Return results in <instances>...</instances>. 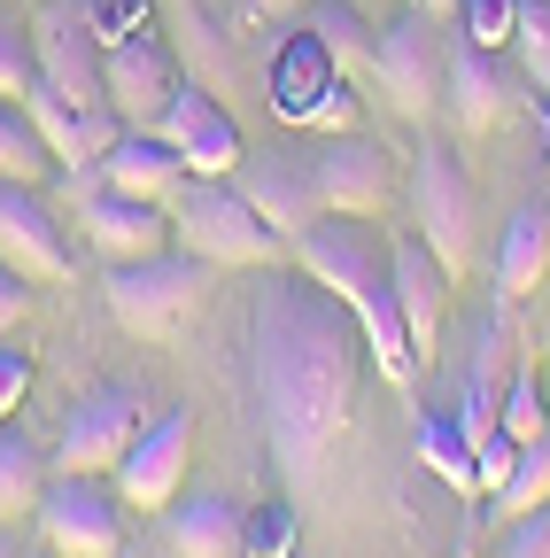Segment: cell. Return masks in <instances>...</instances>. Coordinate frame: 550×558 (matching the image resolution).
<instances>
[{"mask_svg": "<svg viewBox=\"0 0 550 558\" xmlns=\"http://www.w3.org/2000/svg\"><path fill=\"white\" fill-rule=\"evenodd\" d=\"M357 373H365L357 311L333 288H318L303 264L295 271L271 264L248 295V396L288 488H310L318 465L333 458L357 411Z\"/></svg>", "mask_w": 550, "mask_h": 558, "instance_id": "obj_1", "label": "cell"}, {"mask_svg": "<svg viewBox=\"0 0 550 558\" xmlns=\"http://www.w3.org/2000/svg\"><path fill=\"white\" fill-rule=\"evenodd\" d=\"M295 264L333 288L341 303L357 311L365 326V349L380 357L388 380H411L419 373V349L403 333V311H395V241L372 233V218H341V209H318V218L295 233Z\"/></svg>", "mask_w": 550, "mask_h": 558, "instance_id": "obj_2", "label": "cell"}, {"mask_svg": "<svg viewBox=\"0 0 550 558\" xmlns=\"http://www.w3.org/2000/svg\"><path fill=\"white\" fill-rule=\"evenodd\" d=\"M171 241L201 264H280V226L233 186V179H186L171 202Z\"/></svg>", "mask_w": 550, "mask_h": 558, "instance_id": "obj_3", "label": "cell"}, {"mask_svg": "<svg viewBox=\"0 0 550 558\" xmlns=\"http://www.w3.org/2000/svg\"><path fill=\"white\" fill-rule=\"evenodd\" d=\"M201 288H210V264L186 256V248H156V256L109 264V311H117V326L148 333V341L171 333V326L201 303Z\"/></svg>", "mask_w": 550, "mask_h": 558, "instance_id": "obj_4", "label": "cell"}, {"mask_svg": "<svg viewBox=\"0 0 550 558\" xmlns=\"http://www.w3.org/2000/svg\"><path fill=\"white\" fill-rule=\"evenodd\" d=\"M39 535L54 558H124V497L94 473H62L39 488Z\"/></svg>", "mask_w": 550, "mask_h": 558, "instance_id": "obj_5", "label": "cell"}, {"mask_svg": "<svg viewBox=\"0 0 550 558\" xmlns=\"http://www.w3.org/2000/svg\"><path fill=\"white\" fill-rule=\"evenodd\" d=\"M303 171H310V194L318 209H341V218H380L388 194H395V156L365 132H326L303 148Z\"/></svg>", "mask_w": 550, "mask_h": 558, "instance_id": "obj_6", "label": "cell"}, {"mask_svg": "<svg viewBox=\"0 0 550 558\" xmlns=\"http://www.w3.org/2000/svg\"><path fill=\"white\" fill-rule=\"evenodd\" d=\"M148 427V396L124 388V380H101L71 403L62 418V442H54V473H117V458L132 450V435Z\"/></svg>", "mask_w": 550, "mask_h": 558, "instance_id": "obj_7", "label": "cell"}, {"mask_svg": "<svg viewBox=\"0 0 550 558\" xmlns=\"http://www.w3.org/2000/svg\"><path fill=\"white\" fill-rule=\"evenodd\" d=\"M411 218H419V241L457 279L465 256H473V179H465V163L442 148V140H427L419 163H411Z\"/></svg>", "mask_w": 550, "mask_h": 558, "instance_id": "obj_8", "label": "cell"}, {"mask_svg": "<svg viewBox=\"0 0 550 558\" xmlns=\"http://www.w3.org/2000/svg\"><path fill=\"white\" fill-rule=\"evenodd\" d=\"M32 54H39V78L62 86L71 101H101V70H109V39L94 24L86 0H47L32 16Z\"/></svg>", "mask_w": 550, "mask_h": 558, "instance_id": "obj_9", "label": "cell"}, {"mask_svg": "<svg viewBox=\"0 0 550 558\" xmlns=\"http://www.w3.org/2000/svg\"><path fill=\"white\" fill-rule=\"evenodd\" d=\"M372 78L403 117H427L442 101V39L427 24V9H395L372 32Z\"/></svg>", "mask_w": 550, "mask_h": 558, "instance_id": "obj_10", "label": "cell"}, {"mask_svg": "<svg viewBox=\"0 0 550 558\" xmlns=\"http://www.w3.org/2000/svg\"><path fill=\"white\" fill-rule=\"evenodd\" d=\"M271 101H280V117H295V124H318V132H357L350 78H341V62L326 54V39H318V32L288 39V54L271 62Z\"/></svg>", "mask_w": 550, "mask_h": 558, "instance_id": "obj_11", "label": "cell"}, {"mask_svg": "<svg viewBox=\"0 0 550 558\" xmlns=\"http://www.w3.org/2000/svg\"><path fill=\"white\" fill-rule=\"evenodd\" d=\"M179 86H186V78H179V62H171V47H163L156 32H132V39H117V47H109L101 101L117 109V124H132V132H156Z\"/></svg>", "mask_w": 550, "mask_h": 558, "instance_id": "obj_12", "label": "cell"}, {"mask_svg": "<svg viewBox=\"0 0 550 558\" xmlns=\"http://www.w3.org/2000/svg\"><path fill=\"white\" fill-rule=\"evenodd\" d=\"M186 458H194V418L186 411L148 418V427L132 435V450L117 458V497L140 505V512H163L179 497V481H186Z\"/></svg>", "mask_w": 550, "mask_h": 558, "instance_id": "obj_13", "label": "cell"}, {"mask_svg": "<svg viewBox=\"0 0 550 558\" xmlns=\"http://www.w3.org/2000/svg\"><path fill=\"white\" fill-rule=\"evenodd\" d=\"M78 226H86V241L109 256V264H132V256H156V248H171V209L163 202H148V194H117V186H86L78 179Z\"/></svg>", "mask_w": 550, "mask_h": 558, "instance_id": "obj_14", "label": "cell"}, {"mask_svg": "<svg viewBox=\"0 0 550 558\" xmlns=\"http://www.w3.org/2000/svg\"><path fill=\"white\" fill-rule=\"evenodd\" d=\"M24 117L39 124V140L54 148V163H71V171H94V163L109 156V140L124 132L109 101H94V109H86V101H71V94L47 86V78H32V86H24Z\"/></svg>", "mask_w": 550, "mask_h": 558, "instance_id": "obj_15", "label": "cell"}, {"mask_svg": "<svg viewBox=\"0 0 550 558\" xmlns=\"http://www.w3.org/2000/svg\"><path fill=\"white\" fill-rule=\"evenodd\" d=\"M0 256H9L24 279H39V288H62V279H71L62 226H54V209L32 194V179H0Z\"/></svg>", "mask_w": 550, "mask_h": 558, "instance_id": "obj_16", "label": "cell"}, {"mask_svg": "<svg viewBox=\"0 0 550 558\" xmlns=\"http://www.w3.org/2000/svg\"><path fill=\"white\" fill-rule=\"evenodd\" d=\"M156 132L186 156V171H194V179H233V171H241V156H248V148H241V132H233V117H225L210 94H201V86H179Z\"/></svg>", "mask_w": 550, "mask_h": 558, "instance_id": "obj_17", "label": "cell"}, {"mask_svg": "<svg viewBox=\"0 0 550 558\" xmlns=\"http://www.w3.org/2000/svg\"><path fill=\"white\" fill-rule=\"evenodd\" d=\"M442 101H450L457 132H489L504 117V101H512V70L497 62V47H473V39L450 32V47H442Z\"/></svg>", "mask_w": 550, "mask_h": 558, "instance_id": "obj_18", "label": "cell"}, {"mask_svg": "<svg viewBox=\"0 0 550 558\" xmlns=\"http://www.w3.org/2000/svg\"><path fill=\"white\" fill-rule=\"evenodd\" d=\"M233 186L264 209L271 226H280L288 241L318 218V194H310V171H303V148H256V156H241V171H233Z\"/></svg>", "mask_w": 550, "mask_h": 558, "instance_id": "obj_19", "label": "cell"}, {"mask_svg": "<svg viewBox=\"0 0 550 558\" xmlns=\"http://www.w3.org/2000/svg\"><path fill=\"white\" fill-rule=\"evenodd\" d=\"M94 171H101V186H117V194H148V202H163V209H171V202H179V186L194 179V171H186V156L171 148L163 132H132V124L109 140V156H101Z\"/></svg>", "mask_w": 550, "mask_h": 558, "instance_id": "obj_20", "label": "cell"}, {"mask_svg": "<svg viewBox=\"0 0 550 558\" xmlns=\"http://www.w3.org/2000/svg\"><path fill=\"white\" fill-rule=\"evenodd\" d=\"M395 311H403V333H411V349H419V365H427V349L442 333V311H450V264L419 233L395 241Z\"/></svg>", "mask_w": 550, "mask_h": 558, "instance_id": "obj_21", "label": "cell"}, {"mask_svg": "<svg viewBox=\"0 0 550 558\" xmlns=\"http://www.w3.org/2000/svg\"><path fill=\"white\" fill-rule=\"evenodd\" d=\"M163 550L171 558H241V512L225 497H171L163 505Z\"/></svg>", "mask_w": 550, "mask_h": 558, "instance_id": "obj_22", "label": "cell"}, {"mask_svg": "<svg viewBox=\"0 0 550 558\" xmlns=\"http://www.w3.org/2000/svg\"><path fill=\"white\" fill-rule=\"evenodd\" d=\"M542 271H550V209L542 202H520L512 226H504V241H497V295L504 303L535 295Z\"/></svg>", "mask_w": 550, "mask_h": 558, "instance_id": "obj_23", "label": "cell"}, {"mask_svg": "<svg viewBox=\"0 0 550 558\" xmlns=\"http://www.w3.org/2000/svg\"><path fill=\"white\" fill-rule=\"evenodd\" d=\"M39 488H47L39 450H32L24 435L0 427V527H24V520L39 512Z\"/></svg>", "mask_w": 550, "mask_h": 558, "instance_id": "obj_24", "label": "cell"}, {"mask_svg": "<svg viewBox=\"0 0 550 558\" xmlns=\"http://www.w3.org/2000/svg\"><path fill=\"white\" fill-rule=\"evenodd\" d=\"M535 505H550V435H535V442L520 450L512 481L489 497V520L504 527V520H520V512H535Z\"/></svg>", "mask_w": 550, "mask_h": 558, "instance_id": "obj_25", "label": "cell"}, {"mask_svg": "<svg viewBox=\"0 0 550 558\" xmlns=\"http://www.w3.org/2000/svg\"><path fill=\"white\" fill-rule=\"evenodd\" d=\"M54 171V148L39 140V124L24 109H9V94H0V179H47Z\"/></svg>", "mask_w": 550, "mask_h": 558, "instance_id": "obj_26", "label": "cell"}, {"mask_svg": "<svg viewBox=\"0 0 550 558\" xmlns=\"http://www.w3.org/2000/svg\"><path fill=\"white\" fill-rule=\"evenodd\" d=\"M497 427L527 450L535 435H550V411H542V380H535V365H520L512 380H504V403H497Z\"/></svg>", "mask_w": 550, "mask_h": 558, "instance_id": "obj_27", "label": "cell"}, {"mask_svg": "<svg viewBox=\"0 0 550 558\" xmlns=\"http://www.w3.org/2000/svg\"><path fill=\"white\" fill-rule=\"evenodd\" d=\"M419 458L435 465V481L457 488V497H465V488H480V481H473V442H465V427H450V418H427V427H419Z\"/></svg>", "mask_w": 550, "mask_h": 558, "instance_id": "obj_28", "label": "cell"}, {"mask_svg": "<svg viewBox=\"0 0 550 558\" xmlns=\"http://www.w3.org/2000/svg\"><path fill=\"white\" fill-rule=\"evenodd\" d=\"M512 54H520V78H527L535 94H550V0H520Z\"/></svg>", "mask_w": 550, "mask_h": 558, "instance_id": "obj_29", "label": "cell"}, {"mask_svg": "<svg viewBox=\"0 0 550 558\" xmlns=\"http://www.w3.org/2000/svg\"><path fill=\"white\" fill-rule=\"evenodd\" d=\"M512 24H520V0H457V39L473 47H512Z\"/></svg>", "mask_w": 550, "mask_h": 558, "instance_id": "obj_30", "label": "cell"}, {"mask_svg": "<svg viewBox=\"0 0 550 558\" xmlns=\"http://www.w3.org/2000/svg\"><path fill=\"white\" fill-rule=\"evenodd\" d=\"M310 32L326 39V54H333V62H357V54H372V39H365V24H357V9H350V0H318V9H310Z\"/></svg>", "mask_w": 550, "mask_h": 558, "instance_id": "obj_31", "label": "cell"}, {"mask_svg": "<svg viewBox=\"0 0 550 558\" xmlns=\"http://www.w3.org/2000/svg\"><path fill=\"white\" fill-rule=\"evenodd\" d=\"M295 550V512L288 505H264L256 520H241V558H288Z\"/></svg>", "mask_w": 550, "mask_h": 558, "instance_id": "obj_32", "label": "cell"}, {"mask_svg": "<svg viewBox=\"0 0 550 558\" xmlns=\"http://www.w3.org/2000/svg\"><path fill=\"white\" fill-rule=\"evenodd\" d=\"M32 78H39V54H32V32L0 16V94H9V101H24V86H32Z\"/></svg>", "mask_w": 550, "mask_h": 558, "instance_id": "obj_33", "label": "cell"}, {"mask_svg": "<svg viewBox=\"0 0 550 558\" xmlns=\"http://www.w3.org/2000/svg\"><path fill=\"white\" fill-rule=\"evenodd\" d=\"M489 558H550V505H535V512L504 520V527H497V543H489Z\"/></svg>", "mask_w": 550, "mask_h": 558, "instance_id": "obj_34", "label": "cell"}, {"mask_svg": "<svg viewBox=\"0 0 550 558\" xmlns=\"http://www.w3.org/2000/svg\"><path fill=\"white\" fill-rule=\"evenodd\" d=\"M512 465H520V442H512L504 427H497L489 442H473V481H480V488H489V497H497V488L512 481Z\"/></svg>", "mask_w": 550, "mask_h": 558, "instance_id": "obj_35", "label": "cell"}, {"mask_svg": "<svg viewBox=\"0 0 550 558\" xmlns=\"http://www.w3.org/2000/svg\"><path fill=\"white\" fill-rule=\"evenodd\" d=\"M24 311H32V279H24L9 256H0V333H16V326H24Z\"/></svg>", "mask_w": 550, "mask_h": 558, "instance_id": "obj_36", "label": "cell"}, {"mask_svg": "<svg viewBox=\"0 0 550 558\" xmlns=\"http://www.w3.org/2000/svg\"><path fill=\"white\" fill-rule=\"evenodd\" d=\"M24 388H32V357L24 349H0V418L24 403Z\"/></svg>", "mask_w": 550, "mask_h": 558, "instance_id": "obj_37", "label": "cell"}, {"mask_svg": "<svg viewBox=\"0 0 550 558\" xmlns=\"http://www.w3.org/2000/svg\"><path fill=\"white\" fill-rule=\"evenodd\" d=\"M256 16H288V9H310V0H248Z\"/></svg>", "mask_w": 550, "mask_h": 558, "instance_id": "obj_38", "label": "cell"}, {"mask_svg": "<svg viewBox=\"0 0 550 558\" xmlns=\"http://www.w3.org/2000/svg\"><path fill=\"white\" fill-rule=\"evenodd\" d=\"M0 558H24V535H9V527H0Z\"/></svg>", "mask_w": 550, "mask_h": 558, "instance_id": "obj_39", "label": "cell"}, {"mask_svg": "<svg viewBox=\"0 0 550 558\" xmlns=\"http://www.w3.org/2000/svg\"><path fill=\"white\" fill-rule=\"evenodd\" d=\"M542 163H550V94H542Z\"/></svg>", "mask_w": 550, "mask_h": 558, "instance_id": "obj_40", "label": "cell"}, {"mask_svg": "<svg viewBox=\"0 0 550 558\" xmlns=\"http://www.w3.org/2000/svg\"><path fill=\"white\" fill-rule=\"evenodd\" d=\"M419 9H457V0H419Z\"/></svg>", "mask_w": 550, "mask_h": 558, "instance_id": "obj_41", "label": "cell"}, {"mask_svg": "<svg viewBox=\"0 0 550 558\" xmlns=\"http://www.w3.org/2000/svg\"><path fill=\"white\" fill-rule=\"evenodd\" d=\"M24 558H47V550H24Z\"/></svg>", "mask_w": 550, "mask_h": 558, "instance_id": "obj_42", "label": "cell"}, {"mask_svg": "<svg viewBox=\"0 0 550 558\" xmlns=\"http://www.w3.org/2000/svg\"><path fill=\"white\" fill-rule=\"evenodd\" d=\"M124 558H132V550H124Z\"/></svg>", "mask_w": 550, "mask_h": 558, "instance_id": "obj_43", "label": "cell"}]
</instances>
